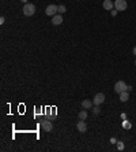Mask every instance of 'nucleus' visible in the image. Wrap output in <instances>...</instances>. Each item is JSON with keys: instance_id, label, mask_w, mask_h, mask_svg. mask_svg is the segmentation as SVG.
I'll return each mask as SVG.
<instances>
[{"instance_id": "nucleus-8", "label": "nucleus", "mask_w": 136, "mask_h": 152, "mask_svg": "<svg viewBox=\"0 0 136 152\" xmlns=\"http://www.w3.org/2000/svg\"><path fill=\"white\" fill-rule=\"evenodd\" d=\"M76 127H78V130H79L81 133H86L87 132V125L85 123V121H82V119L76 123Z\"/></svg>"}, {"instance_id": "nucleus-1", "label": "nucleus", "mask_w": 136, "mask_h": 152, "mask_svg": "<svg viewBox=\"0 0 136 152\" xmlns=\"http://www.w3.org/2000/svg\"><path fill=\"white\" fill-rule=\"evenodd\" d=\"M34 13H36V6L31 3H26L23 7V14L26 17H31V15H34Z\"/></svg>"}, {"instance_id": "nucleus-9", "label": "nucleus", "mask_w": 136, "mask_h": 152, "mask_svg": "<svg viewBox=\"0 0 136 152\" xmlns=\"http://www.w3.org/2000/svg\"><path fill=\"white\" fill-rule=\"evenodd\" d=\"M102 6H104V8H105V10H108V11H112V10H113V7H114V3H113L112 0H104Z\"/></svg>"}, {"instance_id": "nucleus-12", "label": "nucleus", "mask_w": 136, "mask_h": 152, "mask_svg": "<svg viewBox=\"0 0 136 152\" xmlns=\"http://www.w3.org/2000/svg\"><path fill=\"white\" fill-rule=\"evenodd\" d=\"M86 118H87V111H86V108H85V110H82L81 112H79V119L85 121Z\"/></svg>"}, {"instance_id": "nucleus-5", "label": "nucleus", "mask_w": 136, "mask_h": 152, "mask_svg": "<svg viewBox=\"0 0 136 152\" xmlns=\"http://www.w3.org/2000/svg\"><path fill=\"white\" fill-rule=\"evenodd\" d=\"M104 101H105V95H104V93H97V95L94 96L93 103L95 104V106H99V104H102Z\"/></svg>"}, {"instance_id": "nucleus-17", "label": "nucleus", "mask_w": 136, "mask_h": 152, "mask_svg": "<svg viewBox=\"0 0 136 152\" xmlns=\"http://www.w3.org/2000/svg\"><path fill=\"white\" fill-rule=\"evenodd\" d=\"M132 90V86H129V85H127V92H131Z\"/></svg>"}, {"instance_id": "nucleus-11", "label": "nucleus", "mask_w": 136, "mask_h": 152, "mask_svg": "<svg viewBox=\"0 0 136 152\" xmlns=\"http://www.w3.org/2000/svg\"><path fill=\"white\" fill-rule=\"evenodd\" d=\"M93 104H94V103H93L91 100H86V99H85V100L82 101V107H83V108H86V110H88V108H91V107H93Z\"/></svg>"}, {"instance_id": "nucleus-22", "label": "nucleus", "mask_w": 136, "mask_h": 152, "mask_svg": "<svg viewBox=\"0 0 136 152\" xmlns=\"http://www.w3.org/2000/svg\"><path fill=\"white\" fill-rule=\"evenodd\" d=\"M135 64H136V60H135Z\"/></svg>"}, {"instance_id": "nucleus-13", "label": "nucleus", "mask_w": 136, "mask_h": 152, "mask_svg": "<svg viewBox=\"0 0 136 152\" xmlns=\"http://www.w3.org/2000/svg\"><path fill=\"white\" fill-rule=\"evenodd\" d=\"M65 10H67V7L64 6V4L59 6V13H60V14H64V13H65Z\"/></svg>"}, {"instance_id": "nucleus-18", "label": "nucleus", "mask_w": 136, "mask_h": 152, "mask_svg": "<svg viewBox=\"0 0 136 152\" xmlns=\"http://www.w3.org/2000/svg\"><path fill=\"white\" fill-rule=\"evenodd\" d=\"M116 14H117V10H112V15H113V17H114Z\"/></svg>"}, {"instance_id": "nucleus-21", "label": "nucleus", "mask_w": 136, "mask_h": 152, "mask_svg": "<svg viewBox=\"0 0 136 152\" xmlns=\"http://www.w3.org/2000/svg\"><path fill=\"white\" fill-rule=\"evenodd\" d=\"M20 1H23V3H26V1H27V0H20Z\"/></svg>"}, {"instance_id": "nucleus-14", "label": "nucleus", "mask_w": 136, "mask_h": 152, "mask_svg": "<svg viewBox=\"0 0 136 152\" xmlns=\"http://www.w3.org/2000/svg\"><path fill=\"white\" fill-rule=\"evenodd\" d=\"M99 110H101V108H99L98 106H95V107H94V110H93V114L94 115H98L99 114Z\"/></svg>"}, {"instance_id": "nucleus-6", "label": "nucleus", "mask_w": 136, "mask_h": 152, "mask_svg": "<svg viewBox=\"0 0 136 152\" xmlns=\"http://www.w3.org/2000/svg\"><path fill=\"white\" fill-rule=\"evenodd\" d=\"M41 127H42L45 132H52L53 123H52V121H42V122H41Z\"/></svg>"}, {"instance_id": "nucleus-15", "label": "nucleus", "mask_w": 136, "mask_h": 152, "mask_svg": "<svg viewBox=\"0 0 136 152\" xmlns=\"http://www.w3.org/2000/svg\"><path fill=\"white\" fill-rule=\"evenodd\" d=\"M117 148H118V151H123L124 149V144L121 143V141H118L117 143Z\"/></svg>"}, {"instance_id": "nucleus-19", "label": "nucleus", "mask_w": 136, "mask_h": 152, "mask_svg": "<svg viewBox=\"0 0 136 152\" xmlns=\"http://www.w3.org/2000/svg\"><path fill=\"white\" fill-rule=\"evenodd\" d=\"M0 23H1V25L4 23V17H1V18H0Z\"/></svg>"}, {"instance_id": "nucleus-16", "label": "nucleus", "mask_w": 136, "mask_h": 152, "mask_svg": "<svg viewBox=\"0 0 136 152\" xmlns=\"http://www.w3.org/2000/svg\"><path fill=\"white\" fill-rule=\"evenodd\" d=\"M124 127H125V129H129L131 123H129V122H124Z\"/></svg>"}, {"instance_id": "nucleus-3", "label": "nucleus", "mask_w": 136, "mask_h": 152, "mask_svg": "<svg viewBox=\"0 0 136 152\" xmlns=\"http://www.w3.org/2000/svg\"><path fill=\"white\" fill-rule=\"evenodd\" d=\"M124 90H127V84L124 82V81H117L116 85H114V92H116L117 95H120Z\"/></svg>"}, {"instance_id": "nucleus-2", "label": "nucleus", "mask_w": 136, "mask_h": 152, "mask_svg": "<svg viewBox=\"0 0 136 152\" xmlns=\"http://www.w3.org/2000/svg\"><path fill=\"white\" fill-rule=\"evenodd\" d=\"M56 13H59V6H56V4H49L45 8V14L48 17H55Z\"/></svg>"}, {"instance_id": "nucleus-10", "label": "nucleus", "mask_w": 136, "mask_h": 152, "mask_svg": "<svg viewBox=\"0 0 136 152\" xmlns=\"http://www.w3.org/2000/svg\"><path fill=\"white\" fill-rule=\"evenodd\" d=\"M128 99H129V92H127V90H124V92H121L120 93V100L121 101H128Z\"/></svg>"}, {"instance_id": "nucleus-4", "label": "nucleus", "mask_w": 136, "mask_h": 152, "mask_svg": "<svg viewBox=\"0 0 136 152\" xmlns=\"http://www.w3.org/2000/svg\"><path fill=\"white\" fill-rule=\"evenodd\" d=\"M114 7H116L117 11H124V10L128 7V4H127L125 0H116V1H114Z\"/></svg>"}, {"instance_id": "nucleus-20", "label": "nucleus", "mask_w": 136, "mask_h": 152, "mask_svg": "<svg viewBox=\"0 0 136 152\" xmlns=\"http://www.w3.org/2000/svg\"><path fill=\"white\" fill-rule=\"evenodd\" d=\"M133 54H135V55H136V47H135V48H133Z\"/></svg>"}, {"instance_id": "nucleus-7", "label": "nucleus", "mask_w": 136, "mask_h": 152, "mask_svg": "<svg viewBox=\"0 0 136 152\" xmlns=\"http://www.w3.org/2000/svg\"><path fill=\"white\" fill-rule=\"evenodd\" d=\"M63 23V17L60 15V14H56L55 17H52V25L55 26H59Z\"/></svg>"}]
</instances>
